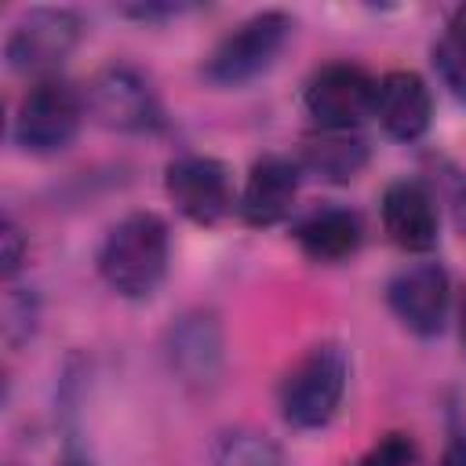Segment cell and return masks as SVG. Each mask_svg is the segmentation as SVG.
Listing matches in <instances>:
<instances>
[{
	"label": "cell",
	"instance_id": "cell-15",
	"mask_svg": "<svg viewBox=\"0 0 466 466\" xmlns=\"http://www.w3.org/2000/svg\"><path fill=\"white\" fill-rule=\"evenodd\" d=\"M368 164V142L353 131H317L302 138L299 167L324 182H353Z\"/></svg>",
	"mask_w": 466,
	"mask_h": 466
},
{
	"label": "cell",
	"instance_id": "cell-8",
	"mask_svg": "<svg viewBox=\"0 0 466 466\" xmlns=\"http://www.w3.org/2000/svg\"><path fill=\"white\" fill-rule=\"evenodd\" d=\"M164 189L171 204L197 226H215L233 211L229 167L215 157H200V153L175 157L164 171Z\"/></svg>",
	"mask_w": 466,
	"mask_h": 466
},
{
	"label": "cell",
	"instance_id": "cell-21",
	"mask_svg": "<svg viewBox=\"0 0 466 466\" xmlns=\"http://www.w3.org/2000/svg\"><path fill=\"white\" fill-rule=\"evenodd\" d=\"M441 466H466V433L451 437V444L441 455Z\"/></svg>",
	"mask_w": 466,
	"mask_h": 466
},
{
	"label": "cell",
	"instance_id": "cell-9",
	"mask_svg": "<svg viewBox=\"0 0 466 466\" xmlns=\"http://www.w3.org/2000/svg\"><path fill=\"white\" fill-rule=\"evenodd\" d=\"M386 299L408 331L433 339V335H441V328L448 320L451 284H448V273L441 262H411L390 280Z\"/></svg>",
	"mask_w": 466,
	"mask_h": 466
},
{
	"label": "cell",
	"instance_id": "cell-3",
	"mask_svg": "<svg viewBox=\"0 0 466 466\" xmlns=\"http://www.w3.org/2000/svg\"><path fill=\"white\" fill-rule=\"evenodd\" d=\"M84 113H87V102L80 87L58 76H44L18 102L15 142L25 153H58L76 138Z\"/></svg>",
	"mask_w": 466,
	"mask_h": 466
},
{
	"label": "cell",
	"instance_id": "cell-16",
	"mask_svg": "<svg viewBox=\"0 0 466 466\" xmlns=\"http://www.w3.org/2000/svg\"><path fill=\"white\" fill-rule=\"evenodd\" d=\"M211 466H284L280 448L258 430L222 433L211 448Z\"/></svg>",
	"mask_w": 466,
	"mask_h": 466
},
{
	"label": "cell",
	"instance_id": "cell-2",
	"mask_svg": "<svg viewBox=\"0 0 466 466\" xmlns=\"http://www.w3.org/2000/svg\"><path fill=\"white\" fill-rule=\"evenodd\" d=\"M350 379V357L339 342L309 346L280 379V415L299 430H317L331 422L342 404Z\"/></svg>",
	"mask_w": 466,
	"mask_h": 466
},
{
	"label": "cell",
	"instance_id": "cell-10",
	"mask_svg": "<svg viewBox=\"0 0 466 466\" xmlns=\"http://www.w3.org/2000/svg\"><path fill=\"white\" fill-rule=\"evenodd\" d=\"M382 229L400 251L426 255L437 248L441 218L430 189L415 178H397L382 193Z\"/></svg>",
	"mask_w": 466,
	"mask_h": 466
},
{
	"label": "cell",
	"instance_id": "cell-20",
	"mask_svg": "<svg viewBox=\"0 0 466 466\" xmlns=\"http://www.w3.org/2000/svg\"><path fill=\"white\" fill-rule=\"evenodd\" d=\"M186 4H142V7H124V15H135V18H167V15H182Z\"/></svg>",
	"mask_w": 466,
	"mask_h": 466
},
{
	"label": "cell",
	"instance_id": "cell-6",
	"mask_svg": "<svg viewBox=\"0 0 466 466\" xmlns=\"http://www.w3.org/2000/svg\"><path fill=\"white\" fill-rule=\"evenodd\" d=\"M80 15L69 7H33L7 36V66L25 76H51L80 44Z\"/></svg>",
	"mask_w": 466,
	"mask_h": 466
},
{
	"label": "cell",
	"instance_id": "cell-19",
	"mask_svg": "<svg viewBox=\"0 0 466 466\" xmlns=\"http://www.w3.org/2000/svg\"><path fill=\"white\" fill-rule=\"evenodd\" d=\"M0 248H4V255H0L4 266L0 269H4V277H15L18 266H22V255H25V240H22V233L11 218H4V226H0Z\"/></svg>",
	"mask_w": 466,
	"mask_h": 466
},
{
	"label": "cell",
	"instance_id": "cell-22",
	"mask_svg": "<svg viewBox=\"0 0 466 466\" xmlns=\"http://www.w3.org/2000/svg\"><path fill=\"white\" fill-rule=\"evenodd\" d=\"M459 339H462V350H466V295H462V306H459Z\"/></svg>",
	"mask_w": 466,
	"mask_h": 466
},
{
	"label": "cell",
	"instance_id": "cell-23",
	"mask_svg": "<svg viewBox=\"0 0 466 466\" xmlns=\"http://www.w3.org/2000/svg\"><path fill=\"white\" fill-rule=\"evenodd\" d=\"M62 466H91L87 459H76V455H69V459H62Z\"/></svg>",
	"mask_w": 466,
	"mask_h": 466
},
{
	"label": "cell",
	"instance_id": "cell-7",
	"mask_svg": "<svg viewBox=\"0 0 466 466\" xmlns=\"http://www.w3.org/2000/svg\"><path fill=\"white\" fill-rule=\"evenodd\" d=\"M87 113L113 131H157L164 124L153 84L135 66H106L87 80Z\"/></svg>",
	"mask_w": 466,
	"mask_h": 466
},
{
	"label": "cell",
	"instance_id": "cell-1",
	"mask_svg": "<svg viewBox=\"0 0 466 466\" xmlns=\"http://www.w3.org/2000/svg\"><path fill=\"white\" fill-rule=\"evenodd\" d=\"M167 258L171 237L164 218L153 211H131L106 233L98 248V273L116 295L149 299L167 273Z\"/></svg>",
	"mask_w": 466,
	"mask_h": 466
},
{
	"label": "cell",
	"instance_id": "cell-17",
	"mask_svg": "<svg viewBox=\"0 0 466 466\" xmlns=\"http://www.w3.org/2000/svg\"><path fill=\"white\" fill-rule=\"evenodd\" d=\"M433 66L444 80V87L466 102V4L455 7V15L448 18L437 47H433Z\"/></svg>",
	"mask_w": 466,
	"mask_h": 466
},
{
	"label": "cell",
	"instance_id": "cell-5",
	"mask_svg": "<svg viewBox=\"0 0 466 466\" xmlns=\"http://www.w3.org/2000/svg\"><path fill=\"white\" fill-rule=\"evenodd\" d=\"M375 95L379 80L368 69L353 62H328L306 80L302 102L320 131H350L375 116Z\"/></svg>",
	"mask_w": 466,
	"mask_h": 466
},
{
	"label": "cell",
	"instance_id": "cell-12",
	"mask_svg": "<svg viewBox=\"0 0 466 466\" xmlns=\"http://www.w3.org/2000/svg\"><path fill=\"white\" fill-rule=\"evenodd\" d=\"M171 368L186 386H215L222 375V328L211 313H186L167 331Z\"/></svg>",
	"mask_w": 466,
	"mask_h": 466
},
{
	"label": "cell",
	"instance_id": "cell-18",
	"mask_svg": "<svg viewBox=\"0 0 466 466\" xmlns=\"http://www.w3.org/2000/svg\"><path fill=\"white\" fill-rule=\"evenodd\" d=\"M415 441L408 433H386L379 437L353 466H411L415 462Z\"/></svg>",
	"mask_w": 466,
	"mask_h": 466
},
{
	"label": "cell",
	"instance_id": "cell-4",
	"mask_svg": "<svg viewBox=\"0 0 466 466\" xmlns=\"http://www.w3.org/2000/svg\"><path fill=\"white\" fill-rule=\"evenodd\" d=\"M288 33H291V18L284 11H262L248 22H240L208 55L204 76L211 84H222V87H237V84L255 80L258 73H266L273 66V58L288 44Z\"/></svg>",
	"mask_w": 466,
	"mask_h": 466
},
{
	"label": "cell",
	"instance_id": "cell-13",
	"mask_svg": "<svg viewBox=\"0 0 466 466\" xmlns=\"http://www.w3.org/2000/svg\"><path fill=\"white\" fill-rule=\"evenodd\" d=\"M375 116L386 127L390 138L400 142H415L426 135L430 116H433V95L426 87V80L411 69H393L379 80V95H375Z\"/></svg>",
	"mask_w": 466,
	"mask_h": 466
},
{
	"label": "cell",
	"instance_id": "cell-11",
	"mask_svg": "<svg viewBox=\"0 0 466 466\" xmlns=\"http://www.w3.org/2000/svg\"><path fill=\"white\" fill-rule=\"evenodd\" d=\"M299 160H288V157H262L251 164L248 171V182H244V193H240V215L248 226H277L291 215L295 208V197H299Z\"/></svg>",
	"mask_w": 466,
	"mask_h": 466
},
{
	"label": "cell",
	"instance_id": "cell-14",
	"mask_svg": "<svg viewBox=\"0 0 466 466\" xmlns=\"http://www.w3.org/2000/svg\"><path fill=\"white\" fill-rule=\"evenodd\" d=\"M295 240L313 262H342L360 248L364 226L350 208H317L295 226Z\"/></svg>",
	"mask_w": 466,
	"mask_h": 466
}]
</instances>
